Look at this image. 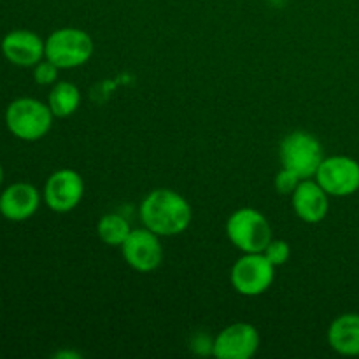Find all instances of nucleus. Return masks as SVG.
I'll use <instances>...</instances> for the list:
<instances>
[{
  "label": "nucleus",
  "instance_id": "obj_20",
  "mask_svg": "<svg viewBox=\"0 0 359 359\" xmlns=\"http://www.w3.org/2000/svg\"><path fill=\"white\" fill-rule=\"evenodd\" d=\"M2 181H4V168H2V163H0V186H2Z\"/></svg>",
  "mask_w": 359,
  "mask_h": 359
},
{
  "label": "nucleus",
  "instance_id": "obj_8",
  "mask_svg": "<svg viewBox=\"0 0 359 359\" xmlns=\"http://www.w3.org/2000/svg\"><path fill=\"white\" fill-rule=\"evenodd\" d=\"M121 252L125 262L137 272H153L163 262V248H161L160 235L151 230L135 228L130 231L128 238L123 242Z\"/></svg>",
  "mask_w": 359,
  "mask_h": 359
},
{
  "label": "nucleus",
  "instance_id": "obj_16",
  "mask_svg": "<svg viewBox=\"0 0 359 359\" xmlns=\"http://www.w3.org/2000/svg\"><path fill=\"white\" fill-rule=\"evenodd\" d=\"M132 230L133 228L130 226L128 221L114 212L102 216L97 224V233L100 241L107 245H114V248H121Z\"/></svg>",
  "mask_w": 359,
  "mask_h": 359
},
{
  "label": "nucleus",
  "instance_id": "obj_17",
  "mask_svg": "<svg viewBox=\"0 0 359 359\" xmlns=\"http://www.w3.org/2000/svg\"><path fill=\"white\" fill-rule=\"evenodd\" d=\"M263 255L269 258V262L272 263L273 266H283L284 263L290 259L291 256V248L290 244H287L286 241H270L269 245L265 248V251H263Z\"/></svg>",
  "mask_w": 359,
  "mask_h": 359
},
{
  "label": "nucleus",
  "instance_id": "obj_3",
  "mask_svg": "<svg viewBox=\"0 0 359 359\" xmlns=\"http://www.w3.org/2000/svg\"><path fill=\"white\" fill-rule=\"evenodd\" d=\"M226 235L242 252H263L272 241V226L259 210L242 207L226 221Z\"/></svg>",
  "mask_w": 359,
  "mask_h": 359
},
{
  "label": "nucleus",
  "instance_id": "obj_14",
  "mask_svg": "<svg viewBox=\"0 0 359 359\" xmlns=\"http://www.w3.org/2000/svg\"><path fill=\"white\" fill-rule=\"evenodd\" d=\"M328 344L342 356H359V314H342L330 325Z\"/></svg>",
  "mask_w": 359,
  "mask_h": 359
},
{
  "label": "nucleus",
  "instance_id": "obj_19",
  "mask_svg": "<svg viewBox=\"0 0 359 359\" xmlns=\"http://www.w3.org/2000/svg\"><path fill=\"white\" fill-rule=\"evenodd\" d=\"M58 67L53 62H49L48 58L41 60L37 65L34 67V79L35 83L41 84V86H48V84H55L58 79Z\"/></svg>",
  "mask_w": 359,
  "mask_h": 359
},
{
  "label": "nucleus",
  "instance_id": "obj_9",
  "mask_svg": "<svg viewBox=\"0 0 359 359\" xmlns=\"http://www.w3.org/2000/svg\"><path fill=\"white\" fill-rule=\"evenodd\" d=\"M84 196L83 177L72 168H62L49 175L44 186V202L53 212L65 214L76 209Z\"/></svg>",
  "mask_w": 359,
  "mask_h": 359
},
{
  "label": "nucleus",
  "instance_id": "obj_12",
  "mask_svg": "<svg viewBox=\"0 0 359 359\" xmlns=\"http://www.w3.org/2000/svg\"><path fill=\"white\" fill-rule=\"evenodd\" d=\"M41 207V193L28 182H14L0 195V214L7 221L21 223L34 216Z\"/></svg>",
  "mask_w": 359,
  "mask_h": 359
},
{
  "label": "nucleus",
  "instance_id": "obj_18",
  "mask_svg": "<svg viewBox=\"0 0 359 359\" xmlns=\"http://www.w3.org/2000/svg\"><path fill=\"white\" fill-rule=\"evenodd\" d=\"M302 181H304V179L298 177L293 170L283 167V170H280L279 174L276 175V179H273V186H276L277 193H280V195H293V191L298 188V184H300Z\"/></svg>",
  "mask_w": 359,
  "mask_h": 359
},
{
  "label": "nucleus",
  "instance_id": "obj_4",
  "mask_svg": "<svg viewBox=\"0 0 359 359\" xmlns=\"http://www.w3.org/2000/svg\"><path fill=\"white\" fill-rule=\"evenodd\" d=\"M46 58L58 69H76L93 56V39L81 28H60L46 39Z\"/></svg>",
  "mask_w": 359,
  "mask_h": 359
},
{
  "label": "nucleus",
  "instance_id": "obj_10",
  "mask_svg": "<svg viewBox=\"0 0 359 359\" xmlns=\"http://www.w3.org/2000/svg\"><path fill=\"white\" fill-rule=\"evenodd\" d=\"M258 330L249 323H235L217 333L212 354L217 359H249L258 353Z\"/></svg>",
  "mask_w": 359,
  "mask_h": 359
},
{
  "label": "nucleus",
  "instance_id": "obj_13",
  "mask_svg": "<svg viewBox=\"0 0 359 359\" xmlns=\"http://www.w3.org/2000/svg\"><path fill=\"white\" fill-rule=\"evenodd\" d=\"M328 196L316 179H304L291 195L293 210L304 223L318 224L328 214Z\"/></svg>",
  "mask_w": 359,
  "mask_h": 359
},
{
  "label": "nucleus",
  "instance_id": "obj_11",
  "mask_svg": "<svg viewBox=\"0 0 359 359\" xmlns=\"http://www.w3.org/2000/svg\"><path fill=\"white\" fill-rule=\"evenodd\" d=\"M2 55L16 67H35L46 58V42L35 32L13 30L0 42Z\"/></svg>",
  "mask_w": 359,
  "mask_h": 359
},
{
  "label": "nucleus",
  "instance_id": "obj_5",
  "mask_svg": "<svg viewBox=\"0 0 359 359\" xmlns=\"http://www.w3.org/2000/svg\"><path fill=\"white\" fill-rule=\"evenodd\" d=\"M280 163L300 179H312L325 160V151L316 135L309 132H293L284 137L279 147Z\"/></svg>",
  "mask_w": 359,
  "mask_h": 359
},
{
  "label": "nucleus",
  "instance_id": "obj_6",
  "mask_svg": "<svg viewBox=\"0 0 359 359\" xmlns=\"http://www.w3.org/2000/svg\"><path fill=\"white\" fill-rule=\"evenodd\" d=\"M276 277V266L263 252H244L230 272V283L242 297H259L270 290Z\"/></svg>",
  "mask_w": 359,
  "mask_h": 359
},
{
  "label": "nucleus",
  "instance_id": "obj_7",
  "mask_svg": "<svg viewBox=\"0 0 359 359\" xmlns=\"http://www.w3.org/2000/svg\"><path fill=\"white\" fill-rule=\"evenodd\" d=\"M314 179L330 196H351L359 189V163L349 156L325 158Z\"/></svg>",
  "mask_w": 359,
  "mask_h": 359
},
{
  "label": "nucleus",
  "instance_id": "obj_1",
  "mask_svg": "<svg viewBox=\"0 0 359 359\" xmlns=\"http://www.w3.org/2000/svg\"><path fill=\"white\" fill-rule=\"evenodd\" d=\"M144 226L160 237H175L188 230L193 210L184 196L174 189H154L140 203Z\"/></svg>",
  "mask_w": 359,
  "mask_h": 359
},
{
  "label": "nucleus",
  "instance_id": "obj_15",
  "mask_svg": "<svg viewBox=\"0 0 359 359\" xmlns=\"http://www.w3.org/2000/svg\"><path fill=\"white\" fill-rule=\"evenodd\" d=\"M48 105L55 118H69L81 105L79 88L69 81H58L49 91Z\"/></svg>",
  "mask_w": 359,
  "mask_h": 359
},
{
  "label": "nucleus",
  "instance_id": "obj_2",
  "mask_svg": "<svg viewBox=\"0 0 359 359\" xmlns=\"http://www.w3.org/2000/svg\"><path fill=\"white\" fill-rule=\"evenodd\" d=\"M51 109L37 98L21 97L11 102L6 109V126L16 139L35 142L49 133L53 126Z\"/></svg>",
  "mask_w": 359,
  "mask_h": 359
}]
</instances>
